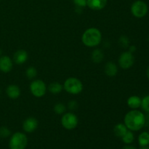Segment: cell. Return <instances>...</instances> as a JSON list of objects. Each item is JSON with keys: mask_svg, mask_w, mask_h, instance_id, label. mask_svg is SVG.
Segmentation results:
<instances>
[{"mask_svg": "<svg viewBox=\"0 0 149 149\" xmlns=\"http://www.w3.org/2000/svg\"><path fill=\"white\" fill-rule=\"evenodd\" d=\"M79 107L78 102L75 100H70L68 103V108L71 111H76Z\"/></svg>", "mask_w": 149, "mask_h": 149, "instance_id": "obj_26", "label": "cell"}, {"mask_svg": "<svg viewBox=\"0 0 149 149\" xmlns=\"http://www.w3.org/2000/svg\"><path fill=\"white\" fill-rule=\"evenodd\" d=\"M63 90L68 94L79 95L82 92L83 84L81 80L76 77H69L64 81Z\"/></svg>", "mask_w": 149, "mask_h": 149, "instance_id": "obj_3", "label": "cell"}, {"mask_svg": "<svg viewBox=\"0 0 149 149\" xmlns=\"http://www.w3.org/2000/svg\"><path fill=\"white\" fill-rule=\"evenodd\" d=\"M143 110L146 113H149V95L141 99V106Z\"/></svg>", "mask_w": 149, "mask_h": 149, "instance_id": "obj_24", "label": "cell"}, {"mask_svg": "<svg viewBox=\"0 0 149 149\" xmlns=\"http://www.w3.org/2000/svg\"><path fill=\"white\" fill-rule=\"evenodd\" d=\"M29 59L28 52L25 49H18L13 55V62L17 65H23Z\"/></svg>", "mask_w": 149, "mask_h": 149, "instance_id": "obj_11", "label": "cell"}, {"mask_svg": "<svg viewBox=\"0 0 149 149\" xmlns=\"http://www.w3.org/2000/svg\"><path fill=\"white\" fill-rule=\"evenodd\" d=\"M104 72L106 76L109 77H113L116 76L118 73V66L113 61H109L104 66Z\"/></svg>", "mask_w": 149, "mask_h": 149, "instance_id": "obj_14", "label": "cell"}, {"mask_svg": "<svg viewBox=\"0 0 149 149\" xmlns=\"http://www.w3.org/2000/svg\"><path fill=\"white\" fill-rule=\"evenodd\" d=\"M30 92L34 97H42L45 95L47 90V86L44 81L41 79H34L31 82Z\"/></svg>", "mask_w": 149, "mask_h": 149, "instance_id": "obj_5", "label": "cell"}, {"mask_svg": "<svg viewBox=\"0 0 149 149\" xmlns=\"http://www.w3.org/2000/svg\"><path fill=\"white\" fill-rule=\"evenodd\" d=\"M10 135H11V131L7 127H0V137L1 138H8Z\"/></svg>", "mask_w": 149, "mask_h": 149, "instance_id": "obj_25", "label": "cell"}, {"mask_svg": "<svg viewBox=\"0 0 149 149\" xmlns=\"http://www.w3.org/2000/svg\"><path fill=\"white\" fill-rule=\"evenodd\" d=\"M131 13L137 18H143L148 14V7L146 2L141 0H138L132 3L131 5Z\"/></svg>", "mask_w": 149, "mask_h": 149, "instance_id": "obj_6", "label": "cell"}, {"mask_svg": "<svg viewBox=\"0 0 149 149\" xmlns=\"http://www.w3.org/2000/svg\"><path fill=\"white\" fill-rule=\"evenodd\" d=\"M103 59H104V53H103L102 49L96 48L92 52L91 60L93 63L96 64H99L102 63Z\"/></svg>", "mask_w": 149, "mask_h": 149, "instance_id": "obj_16", "label": "cell"}, {"mask_svg": "<svg viewBox=\"0 0 149 149\" xmlns=\"http://www.w3.org/2000/svg\"><path fill=\"white\" fill-rule=\"evenodd\" d=\"M137 50V47L135 45H130L129 47H128V51L131 53L133 54L134 52H136Z\"/></svg>", "mask_w": 149, "mask_h": 149, "instance_id": "obj_28", "label": "cell"}, {"mask_svg": "<svg viewBox=\"0 0 149 149\" xmlns=\"http://www.w3.org/2000/svg\"><path fill=\"white\" fill-rule=\"evenodd\" d=\"M28 138L24 133L17 132L11 136L9 142L10 149H25L27 146Z\"/></svg>", "mask_w": 149, "mask_h": 149, "instance_id": "obj_4", "label": "cell"}, {"mask_svg": "<svg viewBox=\"0 0 149 149\" xmlns=\"http://www.w3.org/2000/svg\"><path fill=\"white\" fill-rule=\"evenodd\" d=\"M122 149H136L134 146H125Z\"/></svg>", "mask_w": 149, "mask_h": 149, "instance_id": "obj_31", "label": "cell"}, {"mask_svg": "<svg viewBox=\"0 0 149 149\" xmlns=\"http://www.w3.org/2000/svg\"><path fill=\"white\" fill-rule=\"evenodd\" d=\"M146 125H149V113L146 115Z\"/></svg>", "mask_w": 149, "mask_h": 149, "instance_id": "obj_30", "label": "cell"}, {"mask_svg": "<svg viewBox=\"0 0 149 149\" xmlns=\"http://www.w3.org/2000/svg\"><path fill=\"white\" fill-rule=\"evenodd\" d=\"M141 149H149V148L147 146H144V147H142Z\"/></svg>", "mask_w": 149, "mask_h": 149, "instance_id": "obj_33", "label": "cell"}, {"mask_svg": "<svg viewBox=\"0 0 149 149\" xmlns=\"http://www.w3.org/2000/svg\"><path fill=\"white\" fill-rule=\"evenodd\" d=\"M128 107L131 109H138L141 106V98L138 95H132L127 100Z\"/></svg>", "mask_w": 149, "mask_h": 149, "instance_id": "obj_15", "label": "cell"}, {"mask_svg": "<svg viewBox=\"0 0 149 149\" xmlns=\"http://www.w3.org/2000/svg\"><path fill=\"white\" fill-rule=\"evenodd\" d=\"M6 94L9 98L15 100L17 99L21 95L20 88L16 84H10L6 89Z\"/></svg>", "mask_w": 149, "mask_h": 149, "instance_id": "obj_12", "label": "cell"}, {"mask_svg": "<svg viewBox=\"0 0 149 149\" xmlns=\"http://www.w3.org/2000/svg\"><path fill=\"white\" fill-rule=\"evenodd\" d=\"M107 4V0H87V6L91 10H101Z\"/></svg>", "mask_w": 149, "mask_h": 149, "instance_id": "obj_13", "label": "cell"}, {"mask_svg": "<svg viewBox=\"0 0 149 149\" xmlns=\"http://www.w3.org/2000/svg\"><path fill=\"white\" fill-rule=\"evenodd\" d=\"M122 141L125 143V144H130L132 143L134 141L135 139V136H134V134L132 132V131L131 130H127L126 133L122 136Z\"/></svg>", "mask_w": 149, "mask_h": 149, "instance_id": "obj_20", "label": "cell"}, {"mask_svg": "<svg viewBox=\"0 0 149 149\" xmlns=\"http://www.w3.org/2000/svg\"><path fill=\"white\" fill-rule=\"evenodd\" d=\"M75 7L84 8L87 6V0H72Z\"/></svg>", "mask_w": 149, "mask_h": 149, "instance_id": "obj_27", "label": "cell"}, {"mask_svg": "<svg viewBox=\"0 0 149 149\" xmlns=\"http://www.w3.org/2000/svg\"><path fill=\"white\" fill-rule=\"evenodd\" d=\"M13 67V61L7 55L0 56V71L3 73H9Z\"/></svg>", "mask_w": 149, "mask_h": 149, "instance_id": "obj_10", "label": "cell"}, {"mask_svg": "<svg viewBox=\"0 0 149 149\" xmlns=\"http://www.w3.org/2000/svg\"><path fill=\"white\" fill-rule=\"evenodd\" d=\"M63 90V85L57 81H54L49 84L47 87V90L54 95L60 94Z\"/></svg>", "mask_w": 149, "mask_h": 149, "instance_id": "obj_17", "label": "cell"}, {"mask_svg": "<svg viewBox=\"0 0 149 149\" xmlns=\"http://www.w3.org/2000/svg\"><path fill=\"white\" fill-rule=\"evenodd\" d=\"M0 94H1V90H0Z\"/></svg>", "mask_w": 149, "mask_h": 149, "instance_id": "obj_36", "label": "cell"}, {"mask_svg": "<svg viewBox=\"0 0 149 149\" xmlns=\"http://www.w3.org/2000/svg\"><path fill=\"white\" fill-rule=\"evenodd\" d=\"M118 63L121 68L124 70L130 69L135 63V57L129 51L122 52L118 59Z\"/></svg>", "mask_w": 149, "mask_h": 149, "instance_id": "obj_8", "label": "cell"}, {"mask_svg": "<svg viewBox=\"0 0 149 149\" xmlns=\"http://www.w3.org/2000/svg\"><path fill=\"white\" fill-rule=\"evenodd\" d=\"M61 125L65 129L71 130L75 129L79 123V119L77 115L73 112H68L63 114L61 117Z\"/></svg>", "mask_w": 149, "mask_h": 149, "instance_id": "obj_7", "label": "cell"}, {"mask_svg": "<svg viewBox=\"0 0 149 149\" xmlns=\"http://www.w3.org/2000/svg\"><path fill=\"white\" fill-rule=\"evenodd\" d=\"M82 9L81 7H76V12H77L78 14H80V13H82Z\"/></svg>", "mask_w": 149, "mask_h": 149, "instance_id": "obj_29", "label": "cell"}, {"mask_svg": "<svg viewBox=\"0 0 149 149\" xmlns=\"http://www.w3.org/2000/svg\"><path fill=\"white\" fill-rule=\"evenodd\" d=\"M148 42H149V35H148Z\"/></svg>", "mask_w": 149, "mask_h": 149, "instance_id": "obj_35", "label": "cell"}, {"mask_svg": "<svg viewBox=\"0 0 149 149\" xmlns=\"http://www.w3.org/2000/svg\"><path fill=\"white\" fill-rule=\"evenodd\" d=\"M130 44V41L128 36H125V35H122L119 37V45H120L121 47L124 48V49H127L129 47Z\"/></svg>", "mask_w": 149, "mask_h": 149, "instance_id": "obj_23", "label": "cell"}, {"mask_svg": "<svg viewBox=\"0 0 149 149\" xmlns=\"http://www.w3.org/2000/svg\"><path fill=\"white\" fill-rule=\"evenodd\" d=\"M26 76L29 79H34L37 76V70L33 66L29 67L26 70Z\"/></svg>", "mask_w": 149, "mask_h": 149, "instance_id": "obj_22", "label": "cell"}, {"mask_svg": "<svg viewBox=\"0 0 149 149\" xmlns=\"http://www.w3.org/2000/svg\"><path fill=\"white\" fill-rule=\"evenodd\" d=\"M128 130V129L127 128L126 125L125 124L119 123L117 124L114 126L113 127V132H114V135H116L118 138H122L124 135L127 132V131Z\"/></svg>", "mask_w": 149, "mask_h": 149, "instance_id": "obj_18", "label": "cell"}, {"mask_svg": "<svg viewBox=\"0 0 149 149\" xmlns=\"http://www.w3.org/2000/svg\"><path fill=\"white\" fill-rule=\"evenodd\" d=\"M1 55H2V50L1 49H0V56H1Z\"/></svg>", "mask_w": 149, "mask_h": 149, "instance_id": "obj_34", "label": "cell"}, {"mask_svg": "<svg viewBox=\"0 0 149 149\" xmlns=\"http://www.w3.org/2000/svg\"><path fill=\"white\" fill-rule=\"evenodd\" d=\"M146 77L149 80V65H148V68H147V69H146Z\"/></svg>", "mask_w": 149, "mask_h": 149, "instance_id": "obj_32", "label": "cell"}, {"mask_svg": "<svg viewBox=\"0 0 149 149\" xmlns=\"http://www.w3.org/2000/svg\"><path fill=\"white\" fill-rule=\"evenodd\" d=\"M81 42L87 47H95L102 42V33L97 28H89L81 36Z\"/></svg>", "mask_w": 149, "mask_h": 149, "instance_id": "obj_2", "label": "cell"}, {"mask_svg": "<svg viewBox=\"0 0 149 149\" xmlns=\"http://www.w3.org/2000/svg\"><path fill=\"white\" fill-rule=\"evenodd\" d=\"M138 143L141 147L148 146L149 145V132H141L138 137Z\"/></svg>", "mask_w": 149, "mask_h": 149, "instance_id": "obj_19", "label": "cell"}, {"mask_svg": "<svg viewBox=\"0 0 149 149\" xmlns=\"http://www.w3.org/2000/svg\"><path fill=\"white\" fill-rule=\"evenodd\" d=\"M53 110H54V112H55L56 114L63 115V113H65L66 107H65V106L63 104V103H58L54 106Z\"/></svg>", "mask_w": 149, "mask_h": 149, "instance_id": "obj_21", "label": "cell"}, {"mask_svg": "<svg viewBox=\"0 0 149 149\" xmlns=\"http://www.w3.org/2000/svg\"><path fill=\"white\" fill-rule=\"evenodd\" d=\"M39 122L35 117H28L23 123V129L27 133L33 132L38 127Z\"/></svg>", "mask_w": 149, "mask_h": 149, "instance_id": "obj_9", "label": "cell"}, {"mask_svg": "<svg viewBox=\"0 0 149 149\" xmlns=\"http://www.w3.org/2000/svg\"><path fill=\"white\" fill-rule=\"evenodd\" d=\"M124 124L131 131H139L146 125V115L138 109H132L125 114Z\"/></svg>", "mask_w": 149, "mask_h": 149, "instance_id": "obj_1", "label": "cell"}]
</instances>
